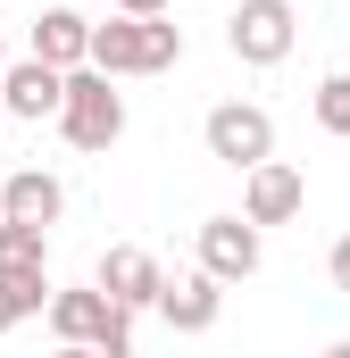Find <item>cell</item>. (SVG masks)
Returning <instances> with one entry per match:
<instances>
[{"label": "cell", "instance_id": "obj_1", "mask_svg": "<svg viewBox=\"0 0 350 358\" xmlns=\"http://www.w3.org/2000/svg\"><path fill=\"white\" fill-rule=\"evenodd\" d=\"M183 59V25L167 17H108L92 25V67L100 76H167Z\"/></svg>", "mask_w": 350, "mask_h": 358}, {"label": "cell", "instance_id": "obj_2", "mask_svg": "<svg viewBox=\"0 0 350 358\" xmlns=\"http://www.w3.org/2000/svg\"><path fill=\"white\" fill-rule=\"evenodd\" d=\"M59 134H67L76 150H108V142L125 134V92H117V76L76 67V76H67V108H59Z\"/></svg>", "mask_w": 350, "mask_h": 358}, {"label": "cell", "instance_id": "obj_3", "mask_svg": "<svg viewBox=\"0 0 350 358\" xmlns=\"http://www.w3.org/2000/svg\"><path fill=\"white\" fill-rule=\"evenodd\" d=\"M200 134H209V159H217V167H234V176H251V167L275 159V117H267L259 100H217Z\"/></svg>", "mask_w": 350, "mask_h": 358}, {"label": "cell", "instance_id": "obj_4", "mask_svg": "<svg viewBox=\"0 0 350 358\" xmlns=\"http://www.w3.org/2000/svg\"><path fill=\"white\" fill-rule=\"evenodd\" d=\"M292 42H300L292 0H234V17H225V50H234L242 67H284Z\"/></svg>", "mask_w": 350, "mask_h": 358}, {"label": "cell", "instance_id": "obj_5", "mask_svg": "<svg viewBox=\"0 0 350 358\" xmlns=\"http://www.w3.org/2000/svg\"><path fill=\"white\" fill-rule=\"evenodd\" d=\"M92 283L125 308V317H142V308H159L167 300V275H159V259L150 250H134V242H117V250H100V267H92Z\"/></svg>", "mask_w": 350, "mask_h": 358}, {"label": "cell", "instance_id": "obj_6", "mask_svg": "<svg viewBox=\"0 0 350 358\" xmlns=\"http://www.w3.org/2000/svg\"><path fill=\"white\" fill-rule=\"evenodd\" d=\"M259 259H267V242H259L251 217H209V225H200V275H217V283H251Z\"/></svg>", "mask_w": 350, "mask_h": 358}, {"label": "cell", "instance_id": "obj_7", "mask_svg": "<svg viewBox=\"0 0 350 358\" xmlns=\"http://www.w3.org/2000/svg\"><path fill=\"white\" fill-rule=\"evenodd\" d=\"M0 108H8V117H25V125H42V117H59V108H67V76H59V67H42V59L25 50V59H8V67H0Z\"/></svg>", "mask_w": 350, "mask_h": 358}, {"label": "cell", "instance_id": "obj_8", "mask_svg": "<svg viewBox=\"0 0 350 358\" xmlns=\"http://www.w3.org/2000/svg\"><path fill=\"white\" fill-rule=\"evenodd\" d=\"M300 208H309V176H300V167L267 159V167L242 176V217H251V225H292Z\"/></svg>", "mask_w": 350, "mask_h": 358}, {"label": "cell", "instance_id": "obj_9", "mask_svg": "<svg viewBox=\"0 0 350 358\" xmlns=\"http://www.w3.org/2000/svg\"><path fill=\"white\" fill-rule=\"evenodd\" d=\"M59 208H67V183L42 176V167H17V176L0 183V217H8V225H42V234H50Z\"/></svg>", "mask_w": 350, "mask_h": 358}, {"label": "cell", "instance_id": "obj_10", "mask_svg": "<svg viewBox=\"0 0 350 358\" xmlns=\"http://www.w3.org/2000/svg\"><path fill=\"white\" fill-rule=\"evenodd\" d=\"M34 59L59 67V76L92 67V25L76 17V8H42V17H34Z\"/></svg>", "mask_w": 350, "mask_h": 358}, {"label": "cell", "instance_id": "obj_11", "mask_svg": "<svg viewBox=\"0 0 350 358\" xmlns=\"http://www.w3.org/2000/svg\"><path fill=\"white\" fill-rule=\"evenodd\" d=\"M159 317H167L175 334H209V325L225 317V283H217V275H183V283H167Z\"/></svg>", "mask_w": 350, "mask_h": 358}, {"label": "cell", "instance_id": "obj_12", "mask_svg": "<svg viewBox=\"0 0 350 358\" xmlns=\"http://www.w3.org/2000/svg\"><path fill=\"white\" fill-rule=\"evenodd\" d=\"M0 275H50V234L0 217Z\"/></svg>", "mask_w": 350, "mask_h": 358}, {"label": "cell", "instance_id": "obj_13", "mask_svg": "<svg viewBox=\"0 0 350 358\" xmlns=\"http://www.w3.org/2000/svg\"><path fill=\"white\" fill-rule=\"evenodd\" d=\"M59 292H50V275H0V334L8 325H25V317H42Z\"/></svg>", "mask_w": 350, "mask_h": 358}, {"label": "cell", "instance_id": "obj_14", "mask_svg": "<svg viewBox=\"0 0 350 358\" xmlns=\"http://www.w3.org/2000/svg\"><path fill=\"white\" fill-rule=\"evenodd\" d=\"M317 125H326L334 142H350V76H326V84H317Z\"/></svg>", "mask_w": 350, "mask_h": 358}, {"label": "cell", "instance_id": "obj_15", "mask_svg": "<svg viewBox=\"0 0 350 358\" xmlns=\"http://www.w3.org/2000/svg\"><path fill=\"white\" fill-rule=\"evenodd\" d=\"M117 17H167V0H108Z\"/></svg>", "mask_w": 350, "mask_h": 358}, {"label": "cell", "instance_id": "obj_16", "mask_svg": "<svg viewBox=\"0 0 350 358\" xmlns=\"http://www.w3.org/2000/svg\"><path fill=\"white\" fill-rule=\"evenodd\" d=\"M326 267H334V283H342V292H350V234H342V242H334V259H326Z\"/></svg>", "mask_w": 350, "mask_h": 358}, {"label": "cell", "instance_id": "obj_17", "mask_svg": "<svg viewBox=\"0 0 350 358\" xmlns=\"http://www.w3.org/2000/svg\"><path fill=\"white\" fill-rule=\"evenodd\" d=\"M326 358H350V342H334V350H326Z\"/></svg>", "mask_w": 350, "mask_h": 358}, {"label": "cell", "instance_id": "obj_18", "mask_svg": "<svg viewBox=\"0 0 350 358\" xmlns=\"http://www.w3.org/2000/svg\"><path fill=\"white\" fill-rule=\"evenodd\" d=\"M0 67H8V42H0Z\"/></svg>", "mask_w": 350, "mask_h": 358}, {"label": "cell", "instance_id": "obj_19", "mask_svg": "<svg viewBox=\"0 0 350 358\" xmlns=\"http://www.w3.org/2000/svg\"><path fill=\"white\" fill-rule=\"evenodd\" d=\"M0 117H8V108H0Z\"/></svg>", "mask_w": 350, "mask_h": 358}]
</instances>
